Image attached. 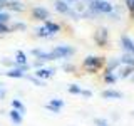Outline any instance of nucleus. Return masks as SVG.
Segmentation results:
<instances>
[{"mask_svg":"<svg viewBox=\"0 0 134 126\" xmlns=\"http://www.w3.org/2000/svg\"><path fill=\"white\" fill-rule=\"evenodd\" d=\"M102 98L104 99H121L122 92L114 91V89H106V91H102Z\"/></svg>","mask_w":134,"mask_h":126,"instance_id":"12","label":"nucleus"},{"mask_svg":"<svg viewBox=\"0 0 134 126\" xmlns=\"http://www.w3.org/2000/svg\"><path fill=\"white\" fill-rule=\"evenodd\" d=\"M7 3H8L7 0H0V12H2V8H5V7H7Z\"/></svg>","mask_w":134,"mask_h":126,"instance_id":"33","label":"nucleus"},{"mask_svg":"<svg viewBox=\"0 0 134 126\" xmlns=\"http://www.w3.org/2000/svg\"><path fill=\"white\" fill-rule=\"evenodd\" d=\"M132 79H134V74H132Z\"/></svg>","mask_w":134,"mask_h":126,"instance_id":"36","label":"nucleus"},{"mask_svg":"<svg viewBox=\"0 0 134 126\" xmlns=\"http://www.w3.org/2000/svg\"><path fill=\"white\" fill-rule=\"evenodd\" d=\"M89 10L94 15H97V14H112L114 7H112V3H109L107 0H99V2H92L91 0Z\"/></svg>","mask_w":134,"mask_h":126,"instance_id":"1","label":"nucleus"},{"mask_svg":"<svg viewBox=\"0 0 134 126\" xmlns=\"http://www.w3.org/2000/svg\"><path fill=\"white\" fill-rule=\"evenodd\" d=\"M14 30H25V29H27V25L25 24H20V22H17V24H14Z\"/></svg>","mask_w":134,"mask_h":126,"instance_id":"26","label":"nucleus"},{"mask_svg":"<svg viewBox=\"0 0 134 126\" xmlns=\"http://www.w3.org/2000/svg\"><path fill=\"white\" fill-rule=\"evenodd\" d=\"M121 64H124V66H131V67H134V56L132 54H127L126 52L124 56H121Z\"/></svg>","mask_w":134,"mask_h":126,"instance_id":"17","label":"nucleus"},{"mask_svg":"<svg viewBox=\"0 0 134 126\" xmlns=\"http://www.w3.org/2000/svg\"><path fill=\"white\" fill-rule=\"evenodd\" d=\"M92 2H99V0H92Z\"/></svg>","mask_w":134,"mask_h":126,"instance_id":"35","label":"nucleus"},{"mask_svg":"<svg viewBox=\"0 0 134 126\" xmlns=\"http://www.w3.org/2000/svg\"><path fill=\"white\" fill-rule=\"evenodd\" d=\"M2 64H5V66H12V67H15V61H12V59H2Z\"/></svg>","mask_w":134,"mask_h":126,"instance_id":"28","label":"nucleus"},{"mask_svg":"<svg viewBox=\"0 0 134 126\" xmlns=\"http://www.w3.org/2000/svg\"><path fill=\"white\" fill-rule=\"evenodd\" d=\"M24 77H27L29 79V81H32L34 84H37V86H45V84H44V81H42V79H39V77H35V76H24Z\"/></svg>","mask_w":134,"mask_h":126,"instance_id":"22","label":"nucleus"},{"mask_svg":"<svg viewBox=\"0 0 134 126\" xmlns=\"http://www.w3.org/2000/svg\"><path fill=\"white\" fill-rule=\"evenodd\" d=\"M62 106H64V101H62V99H50V103L45 108H47L49 111H52V113H55V114H57V113H60V108Z\"/></svg>","mask_w":134,"mask_h":126,"instance_id":"8","label":"nucleus"},{"mask_svg":"<svg viewBox=\"0 0 134 126\" xmlns=\"http://www.w3.org/2000/svg\"><path fill=\"white\" fill-rule=\"evenodd\" d=\"M94 40L97 42V44L100 45V47H104V44L107 42V29L100 27L99 30L96 32V35H94Z\"/></svg>","mask_w":134,"mask_h":126,"instance_id":"7","label":"nucleus"},{"mask_svg":"<svg viewBox=\"0 0 134 126\" xmlns=\"http://www.w3.org/2000/svg\"><path fill=\"white\" fill-rule=\"evenodd\" d=\"M74 52H75V49L70 47V45H57V47L52 49L50 54H52L54 59H67V57L74 56Z\"/></svg>","mask_w":134,"mask_h":126,"instance_id":"2","label":"nucleus"},{"mask_svg":"<svg viewBox=\"0 0 134 126\" xmlns=\"http://www.w3.org/2000/svg\"><path fill=\"white\" fill-rule=\"evenodd\" d=\"M7 7L10 8V10H14V12H22L24 10V5L19 2V0H12V2H8Z\"/></svg>","mask_w":134,"mask_h":126,"instance_id":"18","label":"nucleus"},{"mask_svg":"<svg viewBox=\"0 0 134 126\" xmlns=\"http://www.w3.org/2000/svg\"><path fill=\"white\" fill-rule=\"evenodd\" d=\"M35 34H37L39 37H50V32L44 27V25H42V27H37V29H35Z\"/></svg>","mask_w":134,"mask_h":126,"instance_id":"21","label":"nucleus"},{"mask_svg":"<svg viewBox=\"0 0 134 126\" xmlns=\"http://www.w3.org/2000/svg\"><path fill=\"white\" fill-rule=\"evenodd\" d=\"M104 79H106V82H109V84H114V82L117 81V76H116L114 72H109V74L104 76Z\"/></svg>","mask_w":134,"mask_h":126,"instance_id":"23","label":"nucleus"},{"mask_svg":"<svg viewBox=\"0 0 134 126\" xmlns=\"http://www.w3.org/2000/svg\"><path fill=\"white\" fill-rule=\"evenodd\" d=\"M12 109H17V111H19V113H22V114L25 113V108H24V104L20 103L19 99H12Z\"/></svg>","mask_w":134,"mask_h":126,"instance_id":"20","label":"nucleus"},{"mask_svg":"<svg viewBox=\"0 0 134 126\" xmlns=\"http://www.w3.org/2000/svg\"><path fill=\"white\" fill-rule=\"evenodd\" d=\"M15 64H17V66H25V64H29V62H27V56H25L24 50H17V54H15Z\"/></svg>","mask_w":134,"mask_h":126,"instance_id":"14","label":"nucleus"},{"mask_svg":"<svg viewBox=\"0 0 134 126\" xmlns=\"http://www.w3.org/2000/svg\"><path fill=\"white\" fill-rule=\"evenodd\" d=\"M119 66H121V61H119V59H112V61L107 64L106 74H109V72H114V69H116V67H119Z\"/></svg>","mask_w":134,"mask_h":126,"instance_id":"19","label":"nucleus"},{"mask_svg":"<svg viewBox=\"0 0 134 126\" xmlns=\"http://www.w3.org/2000/svg\"><path fill=\"white\" fill-rule=\"evenodd\" d=\"M54 74H55L54 69H45V67H40V69L35 71V77H39V79H49V77H52Z\"/></svg>","mask_w":134,"mask_h":126,"instance_id":"10","label":"nucleus"},{"mask_svg":"<svg viewBox=\"0 0 134 126\" xmlns=\"http://www.w3.org/2000/svg\"><path fill=\"white\" fill-rule=\"evenodd\" d=\"M121 45H122V49L127 54H132V56H134V40L131 39V37L122 35V37H121Z\"/></svg>","mask_w":134,"mask_h":126,"instance_id":"5","label":"nucleus"},{"mask_svg":"<svg viewBox=\"0 0 134 126\" xmlns=\"http://www.w3.org/2000/svg\"><path fill=\"white\" fill-rule=\"evenodd\" d=\"M5 94H7V91H5V87H3V84L0 82V99L5 98Z\"/></svg>","mask_w":134,"mask_h":126,"instance_id":"30","label":"nucleus"},{"mask_svg":"<svg viewBox=\"0 0 134 126\" xmlns=\"http://www.w3.org/2000/svg\"><path fill=\"white\" fill-rule=\"evenodd\" d=\"M55 8H57V12H60V14L72 17L74 20L79 19V14H77V12H74L72 8H70V5H67V2H64V0H57V2H55Z\"/></svg>","mask_w":134,"mask_h":126,"instance_id":"3","label":"nucleus"},{"mask_svg":"<svg viewBox=\"0 0 134 126\" xmlns=\"http://www.w3.org/2000/svg\"><path fill=\"white\" fill-rule=\"evenodd\" d=\"M132 114H134V113H132Z\"/></svg>","mask_w":134,"mask_h":126,"instance_id":"37","label":"nucleus"},{"mask_svg":"<svg viewBox=\"0 0 134 126\" xmlns=\"http://www.w3.org/2000/svg\"><path fill=\"white\" fill-rule=\"evenodd\" d=\"M8 19H10V15L7 12H0V24H7Z\"/></svg>","mask_w":134,"mask_h":126,"instance_id":"25","label":"nucleus"},{"mask_svg":"<svg viewBox=\"0 0 134 126\" xmlns=\"http://www.w3.org/2000/svg\"><path fill=\"white\" fill-rule=\"evenodd\" d=\"M8 32V27L5 24H0V34H7Z\"/></svg>","mask_w":134,"mask_h":126,"instance_id":"31","label":"nucleus"},{"mask_svg":"<svg viewBox=\"0 0 134 126\" xmlns=\"http://www.w3.org/2000/svg\"><path fill=\"white\" fill-rule=\"evenodd\" d=\"M132 71H134V67H131V66H126V67H121L119 71H117V77H121V79H126V77H129V76L132 74Z\"/></svg>","mask_w":134,"mask_h":126,"instance_id":"15","label":"nucleus"},{"mask_svg":"<svg viewBox=\"0 0 134 126\" xmlns=\"http://www.w3.org/2000/svg\"><path fill=\"white\" fill-rule=\"evenodd\" d=\"M64 2H77V0H64Z\"/></svg>","mask_w":134,"mask_h":126,"instance_id":"34","label":"nucleus"},{"mask_svg":"<svg viewBox=\"0 0 134 126\" xmlns=\"http://www.w3.org/2000/svg\"><path fill=\"white\" fill-rule=\"evenodd\" d=\"M30 54L32 56H35L39 61H54V57H52V54L50 52H45V50H42V49H32L30 50Z\"/></svg>","mask_w":134,"mask_h":126,"instance_id":"6","label":"nucleus"},{"mask_svg":"<svg viewBox=\"0 0 134 126\" xmlns=\"http://www.w3.org/2000/svg\"><path fill=\"white\" fill-rule=\"evenodd\" d=\"M44 27H45V29H47V30L50 32V35H54V34H57L59 30H60V25L55 24V22H50V20H45Z\"/></svg>","mask_w":134,"mask_h":126,"instance_id":"13","label":"nucleus"},{"mask_svg":"<svg viewBox=\"0 0 134 126\" xmlns=\"http://www.w3.org/2000/svg\"><path fill=\"white\" fill-rule=\"evenodd\" d=\"M104 62V57H96V56H87L84 59V66L87 67L89 71H96L97 67Z\"/></svg>","mask_w":134,"mask_h":126,"instance_id":"4","label":"nucleus"},{"mask_svg":"<svg viewBox=\"0 0 134 126\" xmlns=\"http://www.w3.org/2000/svg\"><path fill=\"white\" fill-rule=\"evenodd\" d=\"M8 116H10V119H12L14 124H20V123H22V113H19L17 109H12V111L8 113Z\"/></svg>","mask_w":134,"mask_h":126,"instance_id":"16","label":"nucleus"},{"mask_svg":"<svg viewBox=\"0 0 134 126\" xmlns=\"http://www.w3.org/2000/svg\"><path fill=\"white\" fill-rule=\"evenodd\" d=\"M126 5H127L129 12H131V15H134V0H126Z\"/></svg>","mask_w":134,"mask_h":126,"instance_id":"27","label":"nucleus"},{"mask_svg":"<svg viewBox=\"0 0 134 126\" xmlns=\"http://www.w3.org/2000/svg\"><path fill=\"white\" fill-rule=\"evenodd\" d=\"M94 123H96V124H97V126H109V123H107V121H106V119H96V121H94Z\"/></svg>","mask_w":134,"mask_h":126,"instance_id":"29","label":"nucleus"},{"mask_svg":"<svg viewBox=\"0 0 134 126\" xmlns=\"http://www.w3.org/2000/svg\"><path fill=\"white\" fill-rule=\"evenodd\" d=\"M81 94L84 96V98H91L92 92H91V91H87V89H82V91H81Z\"/></svg>","mask_w":134,"mask_h":126,"instance_id":"32","label":"nucleus"},{"mask_svg":"<svg viewBox=\"0 0 134 126\" xmlns=\"http://www.w3.org/2000/svg\"><path fill=\"white\" fill-rule=\"evenodd\" d=\"M81 91H82V87L77 86V84H70V86H69V92H70V94H81Z\"/></svg>","mask_w":134,"mask_h":126,"instance_id":"24","label":"nucleus"},{"mask_svg":"<svg viewBox=\"0 0 134 126\" xmlns=\"http://www.w3.org/2000/svg\"><path fill=\"white\" fill-rule=\"evenodd\" d=\"M32 15L35 17V19H40V20H47L49 19V10L44 7H35L32 10Z\"/></svg>","mask_w":134,"mask_h":126,"instance_id":"9","label":"nucleus"},{"mask_svg":"<svg viewBox=\"0 0 134 126\" xmlns=\"http://www.w3.org/2000/svg\"><path fill=\"white\" fill-rule=\"evenodd\" d=\"M5 76H7V77H12V79H14V77H15V79H19V77H24L25 72H24L22 69H20L19 66H15V67H12V69H8L7 72H5Z\"/></svg>","mask_w":134,"mask_h":126,"instance_id":"11","label":"nucleus"}]
</instances>
